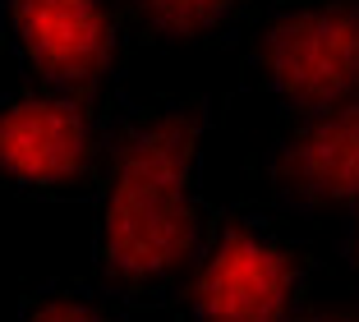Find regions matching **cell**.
<instances>
[{"label":"cell","mask_w":359,"mask_h":322,"mask_svg":"<svg viewBox=\"0 0 359 322\" xmlns=\"http://www.w3.org/2000/svg\"><path fill=\"white\" fill-rule=\"evenodd\" d=\"M217 106L148 97L116 106L93 180V271L129 309L170 304L198 253L208 212L198 156Z\"/></svg>","instance_id":"1"},{"label":"cell","mask_w":359,"mask_h":322,"mask_svg":"<svg viewBox=\"0 0 359 322\" xmlns=\"http://www.w3.org/2000/svg\"><path fill=\"white\" fill-rule=\"evenodd\" d=\"M313 267L299 239L258 203L208 212L198 253L175 290V322H295Z\"/></svg>","instance_id":"2"},{"label":"cell","mask_w":359,"mask_h":322,"mask_svg":"<svg viewBox=\"0 0 359 322\" xmlns=\"http://www.w3.org/2000/svg\"><path fill=\"white\" fill-rule=\"evenodd\" d=\"M244 79L281 115L359 93V0H276L258 19Z\"/></svg>","instance_id":"3"},{"label":"cell","mask_w":359,"mask_h":322,"mask_svg":"<svg viewBox=\"0 0 359 322\" xmlns=\"http://www.w3.org/2000/svg\"><path fill=\"white\" fill-rule=\"evenodd\" d=\"M111 115L102 97L65 88L0 93V189L42 203L93 194Z\"/></svg>","instance_id":"4"},{"label":"cell","mask_w":359,"mask_h":322,"mask_svg":"<svg viewBox=\"0 0 359 322\" xmlns=\"http://www.w3.org/2000/svg\"><path fill=\"white\" fill-rule=\"evenodd\" d=\"M129 37L120 0H0V51L42 88L102 97Z\"/></svg>","instance_id":"5"},{"label":"cell","mask_w":359,"mask_h":322,"mask_svg":"<svg viewBox=\"0 0 359 322\" xmlns=\"http://www.w3.org/2000/svg\"><path fill=\"white\" fill-rule=\"evenodd\" d=\"M254 180L295 217H332L359 208V93L323 111L281 115L263 143Z\"/></svg>","instance_id":"6"},{"label":"cell","mask_w":359,"mask_h":322,"mask_svg":"<svg viewBox=\"0 0 359 322\" xmlns=\"http://www.w3.org/2000/svg\"><path fill=\"white\" fill-rule=\"evenodd\" d=\"M134 37L161 46L222 42L258 14V0H120Z\"/></svg>","instance_id":"7"},{"label":"cell","mask_w":359,"mask_h":322,"mask_svg":"<svg viewBox=\"0 0 359 322\" xmlns=\"http://www.w3.org/2000/svg\"><path fill=\"white\" fill-rule=\"evenodd\" d=\"M19 322H134L129 304L106 286L88 281H46L19 300Z\"/></svg>","instance_id":"8"},{"label":"cell","mask_w":359,"mask_h":322,"mask_svg":"<svg viewBox=\"0 0 359 322\" xmlns=\"http://www.w3.org/2000/svg\"><path fill=\"white\" fill-rule=\"evenodd\" d=\"M341 258H346V271H350V286L359 295V208L350 212V226H346V239H341Z\"/></svg>","instance_id":"9"},{"label":"cell","mask_w":359,"mask_h":322,"mask_svg":"<svg viewBox=\"0 0 359 322\" xmlns=\"http://www.w3.org/2000/svg\"><path fill=\"white\" fill-rule=\"evenodd\" d=\"M295 322H359V309H304Z\"/></svg>","instance_id":"10"}]
</instances>
